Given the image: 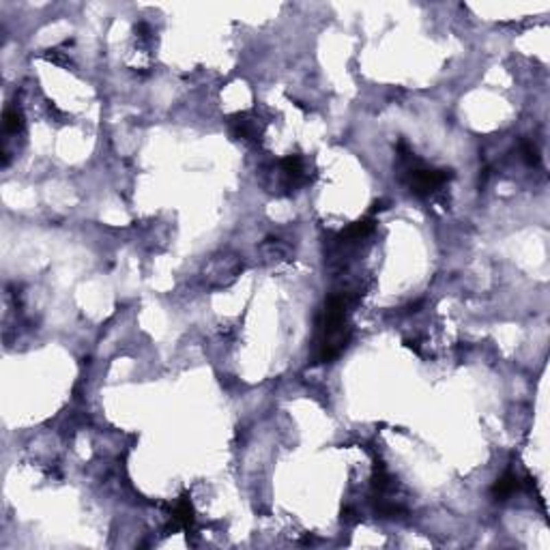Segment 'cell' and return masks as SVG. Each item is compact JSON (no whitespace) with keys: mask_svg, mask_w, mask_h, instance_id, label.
<instances>
[{"mask_svg":"<svg viewBox=\"0 0 550 550\" xmlns=\"http://www.w3.org/2000/svg\"><path fill=\"white\" fill-rule=\"evenodd\" d=\"M374 228H376V220L370 215V218L359 220V222H355L353 226H348V228L342 232V239H346V243L365 239V237L370 235V232H374Z\"/></svg>","mask_w":550,"mask_h":550,"instance_id":"cell-6","label":"cell"},{"mask_svg":"<svg viewBox=\"0 0 550 550\" xmlns=\"http://www.w3.org/2000/svg\"><path fill=\"white\" fill-rule=\"evenodd\" d=\"M406 174H409L411 192L424 198L439 192L445 183L452 179V172L449 170H432V168H422V165H413Z\"/></svg>","mask_w":550,"mask_h":550,"instance_id":"cell-2","label":"cell"},{"mask_svg":"<svg viewBox=\"0 0 550 550\" xmlns=\"http://www.w3.org/2000/svg\"><path fill=\"white\" fill-rule=\"evenodd\" d=\"M45 58H47V60H52V62H56V65H62V67H69V65H71L69 56H67V52H62L60 47L49 49V52L45 54Z\"/></svg>","mask_w":550,"mask_h":550,"instance_id":"cell-8","label":"cell"},{"mask_svg":"<svg viewBox=\"0 0 550 550\" xmlns=\"http://www.w3.org/2000/svg\"><path fill=\"white\" fill-rule=\"evenodd\" d=\"M232 133L235 138L243 140V142H258L262 138V123L256 114L247 112V114H237L232 116Z\"/></svg>","mask_w":550,"mask_h":550,"instance_id":"cell-3","label":"cell"},{"mask_svg":"<svg viewBox=\"0 0 550 550\" xmlns=\"http://www.w3.org/2000/svg\"><path fill=\"white\" fill-rule=\"evenodd\" d=\"M518 488H520V477L512 471H507L501 479H496V484L492 486V494H494L496 501H505V499L512 496Z\"/></svg>","mask_w":550,"mask_h":550,"instance_id":"cell-5","label":"cell"},{"mask_svg":"<svg viewBox=\"0 0 550 550\" xmlns=\"http://www.w3.org/2000/svg\"><path fill=\"white\" fill-rule=\"evenodd\" d=\"M243 271V260L237 254L215 256L205 269V282L211 288H224L232 284Z\"/></svg>","mask_w":550,"mask_h":550,"instance_id":"cell-1","label":"cell"},{"mask_svg":"<svg viewBox=\"0 0 550 550\" xmlns=\"http://www.w3.org/2000/svg\"><path fill=\"white\" fill-rule=\"evenodd\" d=\"M260 254H262L264 262H269V264H279V262L290 260L293 249H290V245H286L284 241H279V239H269V241H264V243L260 245Z\"/></svg>","mask_w":550,"mask_h":550,"instance_id":"cell-4","label":"cell"},{"mask_svg":"<svg viewBox=\"0 0 550 550\" xmlns=\"http://www.w3.org/2000/svg\"><path fill=\"white\" fill-rule=\"evenodd\" d=\"M24 129V116L20 110H7L5 112V133H20Z\"/></svg>","mask_w":550,"mask_h":550,"instance_id":"cell-7","label":"cell"}]
</instances>
